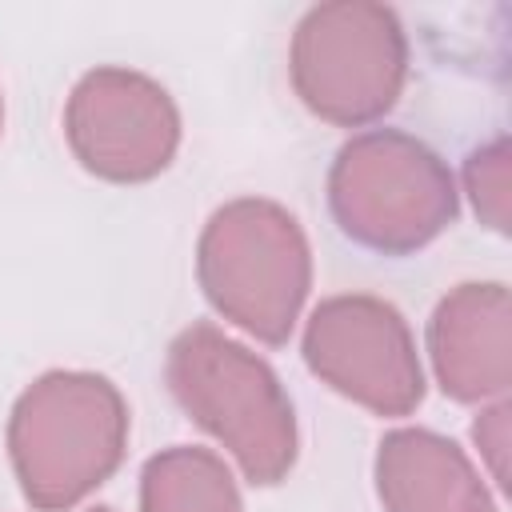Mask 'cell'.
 I'll use <instances>...</instances> for the list:
<instances>
[{
	"label": "cell",
	"mask_w": 512,
	"mask_h": 512,
	"mask_svg": "<svg viewBox=\"0 0 512 512\" xmlns=\"http://www.w3.org/2000/svg\"><path fill=\"white\" fill-rule=\"evenodd\" d=\"M128 412L104 376L52 372L36 380L8 424V448L24 496L60 512L88 496L124 452Z\"/></svg>",
	"instance_id": "6da1fadb"
},
{
	"label": "cell",
	"mask_w": 512,
	"mask_h": 512,
	"mask_svg": "<svg viewBox=\"0 0 512 512\" xmlns=\"http://www.w3.org/2000/svg\"><path fill=\"white\" fill-rule=\"evenodd\" d=\"M168 384L256 484H276L296 456L292 404L264 360L212 324L188 328L168 352Z\"/></svg>",
	"instance_id": "7a4b0ae2"
},
{
	"label": "cell",
	"mask_w": 512,
	"mask_h": 512,
	"mask_svg": "<svg viewBox=\"0 0 512 512\" xmlns=\"http://www.w3.org/2000/svg\"><path fill=\"white\" fill-rule=\"evenodd\" d=\"M200 284L220 316L280 344L308 292V244L296 220L268 200L220 208L200 236Z\"/></svg>",
	"instance_id": "3957f363"
},
{
	"label": "cell",
	"mask_w": 512,
	"mask_h": 512,
	"mask_svg": "<svg viewBox=\"0 0 512 512\" xmlns=\"http://www.w3.org/2000/svg\"><path fill=\"white\" fill-rule=\"evenodd\" d=\"M340 228L380 252H412L456 216V188L436 152L404 132H364L332 164Z\"/></svg>",
	"instance_id": "277c9868"
},
{
	"label": "cell",
	"mask_w": 512,
	"mask_h": 512,
	"mask_svg": "<svg viewBox=\"0 0 512 512\" xmlns=\"http://www.w3.org/2000/svg\"><path fill=\"white\" fill-rule=\"evenodd\" d=\"M404 32L384 4L336 0L312 8L292 36V84L332 124L388 112L404 84Z\"/></svg>",
	"instance_id": "5b68a950"
},
{
	"label": "cell",
	"mask_w": 512,
	"mask_h": 512,
	"mask_svg": "<svg viewBox=\"0 0 512 512\" xmlns=\"http://www.w3.org/2000/svg\"><path fill=\"white\" fill-rule=\"evenodd\" d=\"M304 356L320 380L380 416H404L420 404L424 380L412 332L384 300H324L308 320Z\"/></svg>",
	"instance_id": "8992f818"
},
{
	"label": "cell",
	"mask_w": 512,
	"mask_h": 512,
	"mask_svg": "<svg viewBox=\"0 0 512 512\" xmlns=\"http://www.w3.org/2000/svg\"><path fill=\"white\" fill-rule=\"evenodd\" d=\"M64 124L72 152L104 180L156 176L172 160L180 136L168 92L128 68L88 72L68 100Z\"/></svg>",
	"instance_id": "52a82bcc"
},
{
	"label": "cell",
	"mask_w": 512,
	"mask_h": 512,
	"mask_svg": "<svg viewBox=\"0 0 512 512\" xmlns=\"http://www.w3.org/2000/svg\"><path fill=\"white\" fill-rule=\"evenodd\" d=\"M432 364L456 400H484L508 388V292L504 284H460L432 316Z\"/></svg>",
	"instance_id": "ba28073f"
},
{
	"label": "cell",
	"mask_w": 512,
	"mask_h": 512,
	"mask_svg": "<svg viewBox=\"0 0 512 512\" xmlns=\"http://www.w3.org/2000/svg\"><path fill=\"white\" fill-rule=\"evenodd\" d=\"M376 484L388 512H492L468 456L424 428H400L380 444Z\"/></svg>",
	"instance_id": "9c48e42d"
},
{
	"label": "cell",
	"mask_w": 512,
	"mask_h": 512,
	"mask_svg": "<svg viewBox=\"0 0 512 512\" xmlns=\"http://www.w3.org/2000/svg\"><path fill=\"white\" fill-rule=\"evenodd\" d=\"M140 500L144 512H240L228 468L204 448H172L148 460Z\"/></svg>",
	"instance_id": "30bf717a"
},
{
	"label": "cell",
	"mask_w": 512,
	"mask_h": 512,
	"mask_svg": "<svg viewBox=\"0 0 512 512\" xmlns=\"http://www.w3.org/2000/svg\"><path fill=\"white\" fill-rule=\"evenodd\" d=\"M468 192L476 200V212L496 232H504L508 228V148L504 140L480 148L468 160Z\"/></svg>",
	"instance_id": "8fae6325"
},
{
	"label": "cell",
	"mask_w": 512,
	"mask_h": 512,
	"mask_svg": "<svg viewBox=\"0 0 512 512\" xmlns=\"http://www.w3.org/2000/svg\"><path fill=\"white\" fill-rule=\"evenodd\" d=\"M472 436H476V444H480V456L488 460L492 476L504 484V476H508V404H496V408H488V412L476 420Z\"/></svg>",
	"instance_id": "7c38bea8"
},
{
	"label": "cell",
	"mask_w": 512,
	"mask_h": 512,
	"mask_svg": "<svg viewBox=\"0 0 512 512\" xmlns=\"http://www.w3.org/2000/svg\"><path fill=\"white\" fill-rule=\"evenodd\" d=\"M96 512H108V508H96Z\"/></svg>",
	"instance_id": "4fadbf2b"
}]
</instances>
